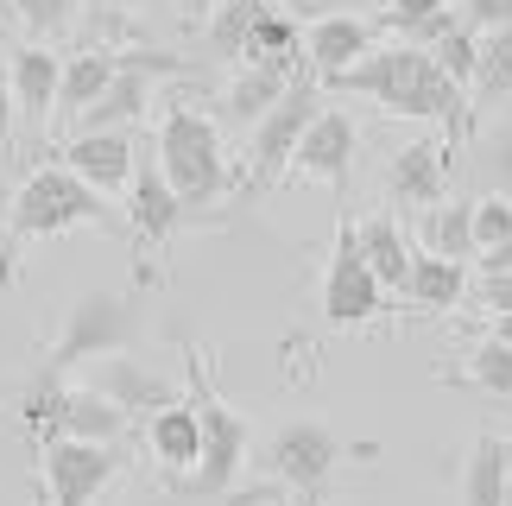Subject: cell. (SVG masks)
Wrapping results in <instances>:
<instances>
[{"instance_id":"cell-1","label":"cell","mask_w":512,"mask_h":506,"mask_svg":"<svg viewBox=\"0 0 512 506\" xmlns=\"http://www.w3.org/2000/svg\"><path fill=\"white\" fill-rule=\"evenodd\" d=\"M329 89L367 95V102H380V114H399V121H437L443 140H462V133L475 127L468 95L449 83L437 70V57L418 51V45H373L361 64L329 76Z\"/></svg>"},{"instance_id":"cell-2","label":"cell","mask_w":512,"mask_h":506,"mask_svg":"<svg viewBox=\"0 0 512 506\" xmlns=\"http://www.w3.org/2000/svg\"><path fill=\"white\" fill-rule=\"evenodd\" d=\"M348 462V443L329 431L323 418H291L279 424L260 450L247 456V469L266 475V488L253 494H234V506H253V500H272V494H329V481H336V469Z\"/></svg>"},{"instance_id":"cell-3","label":"cell","mask_w":512,"mask_h":506,"mask_svg":"<svg viewBox=\"0 0 512 506\" xmlns=\"http://www.w3.org/2000/svg\"><path fill=\"white\" fill-rule=\"evenodd\" d=\"M184 374H190V412H196V431H203V462L190 469V481H177L184 494H203V500H222L234 494V481H241L247 469V456H253V424L234 412V405L215 393V380H209V367L196 348H184Z\"/></svg>"},{"instance_id":"cell-4","label":"cell","mask_w":512,"mask_h":506,"mask_svg":"<svg viewBox=\"0 0 512 506\" xmlns=\"http://www.w3.org/2000/svg\"><path fill=\"white\" fill-rule=\"evenodd\" d=\"M159 178L177 190L184 209H209L228 190V152H222V127L203 108H171L159 121Z\"/></svg>"},{"instance_id":"cell-5","label":"cell","mask_w":512,"mask_h":506,"mask_svg":"<svg viewBox=\"0 0 512 506\" xmlns=\"http://www.w3.org/2000/svg\"><path fill=\"white\" fill-rule=\"evenodd\" d=\"M140 298L133 291H83L64 323H57V336L45 348V374H70V367L83 361H102V355H127L133 342H140Z\"/></svg>"},{"instance_id":"cell-6","label":"cell","mask_w":512,"mask_h":506,"mask_svg":"<svg viewBox=\"0 0 512 506\" xmlns=\"http://www.w3.org/2000/svg\"><path fill=\"white\" fill-rule=\"evenodd\" d=\"M7 222H13V241H51V235H70V228H102L108 203L95 197L76 171L38 165L7 197Z\"/></svg>"},{"instance_id":"cell-7","label":"cell","mask_w":512,"mask_h":506,"mask_svg":"<svg viewBox=\"0 0 512 506\" xmlns=\"http://www.w3.org/2000/svg\"><path fill=\"white\" fill-rule=\"evenodd\" d=\"M317 108H323V95H317V76L310 70H298L285 83V95L272 102L260 121H253V133H247V171H241V190L247 197H260V190H272L291 171V152H298V140H304V127L317 121Z\"/></svg>"},{"instance_id":"cell-8","label":"cell","mask_w":512,"mask_h":506,"mask_svg":"<svg viewBox=\"0 0 512 506\" xmlns=\"http://www.w3.org/2000/svg\"><path fill=\"white\" fill-rule=\"evenodd\" d=\"M114 475H121V450L114 443H83V437H51L38 443V481H45V506H95Z\"/></svg>"},{"instance_id":"cell-9","label":"cell","mask_w":512,"mask_h":506,"mask_svg":"<svg viewBox=\"0 0 512 506\" xmlns=\"http://www.w3.org/2000/svg\"><path fill=\"white\" fill-rule=\"evenodd\" d=\"M380 310H386V291L367 272L361 247H354V216H342L336 222V247H329V266H323V323L329 329H367Z\"/></svg>"},{"instance_id":"cell-10","label":"cell","mask_w":512,"mask_h":506,"mask_svg":"<svg viewBox=\"0 0 512 506\" xmlns=\"http://www.w3.org/2000/svg\"><path fill=\"white\" fill-rule=\"evenodd\" d=\"M354 152H361V127H354V114L348 108H317V121L304 127L298 152H291V178L342 190L354 178Z\"/></svg>"},{"instance_id":"cell-11","label":"cell","mask_w":512,"mask_h":506,"mask_svg":"<svg viewBox=\"0 0 512 506\" xmlns=\"http://www.w3.org/2000/svg\"><path fill=\"white\" fill-rule=\"evenodd\" d=\"M184 222H196V209L177 203V190L159 178V165L140 159V165H133V184H127V228H133V247H140V260L165 253L171 235H177Z\"/></svg>"},{"instance_id":"cell-12","label":"cell","mask_w":512,"mask_h":506,"mask_svg":"<svg viewBox=\"0 0 512 506\" xmlns=\"http://www.w3.org/2000/svg\"><path fill=\"white\" fill-rule=\"evenodd\" d=\"M449 159H456V140H437V133L399 146L386 165V197L399 209H437L449 197Z\"/></svg>"},{"instance_id":"cell-13","label":"cell","mask_w":512,"mask_h":506,"mask_svg":"<svg viewBox=\"0 0 512 506\" xmlns=\"http://www.w3.org/2000/svg\"><path fill=\"white\" fill-rule=\"evenodd\" d=\"M95 393H102L114 412H127V418H152V412H165V405H177L184 393H177V386L159 374V367L152 361H140L127 348V355H102L95 361Z\"/></svg>"},{"instance_id":"cell-14","label":"cell","mask_w":512,"mask_h":506,"mask_svg":"<svg viewBox=\"0 0 512 506\" xmlns=\"http://www.w3.org/2000/svg\"><path fill=\"white\" fill-rule=\"evenodd\" d=\"M57 165L76 171L95 197H114V190L133 184V165H140V152H133V127H114V133H70V146L57 152Z\"/></svg>"},{"instance_id":"cell-15","label":"cell","mask_w":512,"mask_h":506,"mask_svg":"<svg viewBox=\"0 0 512 506\" xmlns=\"http://www.w3.org/2000/svg\"><path fill=\"white\" fill-rule=\"evenodd\" d=\"M57 76H64V57H57L51 45H13L7 51V95H13V114H26L32 127L51 121L57 108Z\"/></svg>"},{"instance_id":"cell-16","label":"cell","mask_w":512,"mask_h":506,"mask_svg":"<svg viewBox=\"0 0 512 506\" xmlns=\"http://www.w3.org/2000/svg\"><path fill=\"white\" fill-rule=\"evenodd\" d=\"M373 51V26L361 13H329V19H310L304 26V70L329 83V76H342L348 64H361Z\"/></svg>"},{"instance_id":"cell-17","label":"cell","mask_w":512,"mask_h":506,"mask_svg":"<svg viewBox=\"0 0 512 506\" xmlns=\"http://www.w3.org/2000/svg\"><path fill=\"white\" fill-rule=\"evenodd\" d=\"M127 412H114V405L95 393V386H64V399H57V418H51V437H83V443H121L127 437ZM45 437V443H51Z\"/></svg>"},{"instance_id":"cell-18","label":"cell","mask_w":512,"mask_h":506,"mask_svg":"<svg viewBox=\"0 0 512 506\" xmlns=\"http://www.w3.org/2000/svg\"><path fill=\"white\" fill-rule=\"evenodd\" d=\"M146 450H152V462H159L171 481L190 475L196 462H203V431H196L190 399H177V405H165V412L146 418Z\"/></svg>"},{"instance_id":"cell-19","label":"cell","mask_w":512,"mask_h":506,"mask_svg":"<svg viewBox=\"0 0 512 506\" xmlns=\"http://www.w3.org/2000/svg\"><path fill=\"white\" fill-rule=\"evenodd\" d=\"M241 64H266V70L298 76V70H304V26H298L285 7H272V0H266L260 19H253V32H247Z\"/></svg>"},{"instance_id":"cell-20","label":"cell","mask_w":512,"mask_h":506,"mask_svg":"<svg viewBox=\"0 0 512 506\" xmlns=\"http://www.w3.org/2000/svg\"><path fill=\"white\" fill-rule=\"evenodd\" d=\"M354 247H361V260L367 272L380 279V291H405V272H411V247L405 241V228L392 222V216H367V222H354Z\"/></svg>"},{"instance_id":"cell-21","label":"cell","mask_w":512,"mask_h":506,"mask_svg":"<svg viewBox=\"0 0 512 506\" xmlns=\"http://www.w3.org/2000/svg\"><path fill=\"white\" fill-rule=\"evenodd\" d=\"M512 475V443L500 431H481L462 456V506H500Z\"/></svg>"},{"instance_id":"cell-22","label":"cell","mask_w":512,"mask_h":506,"mask_svg":"<svg viewBox=\"0 0 512 506\" xmlns=\"http://www.w3.org/2000/svg\"><path fill=\"white\" fill-rule=\"evenodd\" d=\"M108 83H114V51H70V57H64V76H57V108H51V121L76 127V114H83Z\"/></svg>"},{"instance_id":"cell-23","label":"cell","mask_w":512,"mask_h":506,"mask_svg":"<svg viewBox=\"0 0 512 506\" xmlns=\"http://www.w3.org/2000/svg\"><path fill=\"white\" fill-rule=\"evenodd\" d=\"M285 83H291L285 70L241 64V70L228 76V89H222V121H228V127H241V133H253V121H260V114L285 95Z\"/></svg>"},{"instance_id":"cell-24","label":"cell","mask_w":512,"mask_h":506,"mask_svg":"<svg viewBox=\"0 0 512 506\" xmlns=\"http://www.w3.org/2000/svg\"><path fill=\"white\" fill-rule=\"evenodd\" d=\"M468 291V272L462 260H437V253H411V272H405V291L399 298H411L418 310H456Z\"/></svg>"},{"instance_id":"cell-25","label":"cell","mask_w":512,"mask_h":506,"mask_svg":"<svg viewBox=\"0 0 512 506\" xmlns=\"http://www.w3.org/2000/svg\"><path fill=\"white\" fill-rule=\"evenodd\" d=\"M380 26L399 32V45L430 51L449 26H456V7H449V0H386V7H380Z\"/></svg>"},{"instance_id":"cell-26","label":"cell","mask_w":512,"mask_h":506,"mask_svg":"<svg viewBox=\"0 0 512 506\" xmlns=\"http://www.w3.org/2000/svg\"><path fill=\"white\" fill-rule=\"evenodd\" d=\"M418 235H424V253H437V260H475V203L443 197L437 209H424Z\"/></svg>"},{"instance_id":"cell-27","label":"cell","mask_w":512,"mask_h":506,"mask_svg":"<svg viewBox=\"0 0 512 506\" xmlns=\"http://www.w3.org/2000/svg\"><path fill=\"white\" fill-rule=\"evenodd\" d=\"M512 95V26L500 32H481V57H475V83H468V108H487V102H506Z\"/></svg>"},{"instance_id":"cell-28","label":"cell","mask_w":512,"mask_h":506,"mask_svg":"<svg viewBox=\"0 0 512 506\" xmlns=\"http://www.w3.org/2000/svg\"><path fill=\"white\" fill-rule=\"evenodd\" d=\"M260 7H266V0H222V7L209 13V32H203L209 57H228V64H241L247 32H253V19H260Z\"/></svg>"},{"instance_id":"cell-29","label":"cell","mask_w":512,"mask_h":506,"mask_svg":"<svg viewBox=\"0 0 512 506\" xmlns=\"http://www.w3.org/2000/svg\"><path fill=\"white\" fill-rule=\"evenodd\" d=\"M462 386H475V393H487V399H512V348L487 336L475 355H468Z\"/></svg>"},{"instance_id":"cell-30","label":"cell","mask_w":512,"mask_h":506,"mask_svg":"<svg viewBox=\"0 0 512 506\" xmlns=\"http://www.w3.org/2000/svg\"><path fill=\"white\" fill-rule=\"evenodd\" d=\"M64 374H45V367H38V380L26 386V393L13 399V412H19V424H26V437H38L45 443L51 437V418H57V399H64Z\"/></svg>"},{"instance_id":"cell-31","label":"cell","mask_w":512,"mask_h":506,"mask_svg":"<svg viewBox=\"0 0 512 506\" xmlns=\"http://www.w3.org/2000/svg\"><path fill=\"white\" fill-rule=\"evenodd\" d=\"M430 57H437V70L468 95V83H475V57H481V32H468V26H449L437 45H430Z\"/></svg>"},{"instance_id":"cell-32","label":"cell","mask_w":512,"mask_h":506,"mask_svg":"<svg viewBox=\"0 0 512 506\" xmlns=\"http://www.w3.org/2000/svg\"><path fill=\"white\" fill-rule=\"evenodd\" d=\"M76 7L83 0H13V19L26 26L32 45H45V38H64L76 26Z\"/></svg>"},{"instance_id":"cell-33","label":"cell","mask_w":512,"mask_h":506,"mask_svg":"<svg viewBox=\"0 0 512 506\" xmlns=\"http://www.w3.org/2000/svg\"><path fill=\"white\" fill-rule=\"evenodd\" d=\"M475 171L487 178V190H494V197H512V121H500V127L481 133Z\"/></svg>"},{"instance_id":"cell-34","label":"cell","mask_w":512,"mask_h":506,"mask_svg":"<svg viewBox=\"0 0 512 506\" xmlns=\"http://www.w3.org/2000/svg\"><path fill=\"white\" fill-rule=\"evenodd\" d=\"M506 235H512V197H494V190H487L475 203V253H494Z\"/></svg>"},{"instance_id":"cell-35","label":"cell","mask_w":512,"mask_h":506,"mask_svg":"<svg viewBox=\"0 0 512 506\" xmlns=\"http://www.w3.org/2000/svg\"><path fill=\"white\" fill-rule=\"evenodd\" d=\"M449 7H456V26H468V32L512 26V0H449Z\"/></svg>"},{"instance_id":"cell-36","label":"cell","mask_w":512,"mask_h":506,"mask_svg":"<svg viewBox=\"0 0 512 506\" xmlns=\"http://www.w3.org/2000/svg\"><path fill=\"white\" fill-rule=\"evenodd\" d=\"M13 279H19V241L7 222V190H0V291H13Z\"/></svg>"},{"instance_id":"cell-37","label":"cell","mask_w":512,"mask_h":506,"mask_svg":"<svg viewBox=\"0 0 512 506\" xmlns=\"http://www.w3.org/2000/svg\"><path fill=\"white\" fill-rule=\"evenodd\" d=\"M481 310H494V317H506L512 310V272H481Z\"/></svg>"},{"instance_id":"cell-38","label":"cell","mask_w":512,"mask_h":506,"mask_svg":"<svg viewBox=\"0 0 512 506\" xmlns=\"http://www.w3.org/2000/svg\"><path fill=\"white\" fill-rule=\"evenodd\" d=\"M272 7H285L291 19H329V13H348L354 0H272Z\"/></svg>"},{"instance_id":"cell-39","label":"cell","mask_w":512,"mask_h":506,"mask_svg":"<svg viewBox=\"0 0 512 506\" xmlns=\"http://www.w3.org/2000/svg\"><path fill=\"white\" fill-rule=\"evenodd\" d=\"M481 272H512V235H506L494 253H481Z\"/></svg>"},{"instance_id":"cell-40","label":"cell","mask_w":512,"mask_h":506,"mask_svg":"<svg viewBox=\"0 0 512 506\" xmlns=\"http://www.w3.org/2000/svg\"><path fill=\"white\" fill-rule=\"evenodd\" d=\"M13 140V95H7V83H0V146Z\"/></svg>"},{"instance_id":"cell-41","label":"cell","mask_w":512,"mask_h":506,"mask_svg":"<svg viewBox=\"0 0 512 506\" xmlns=\"http://www.w3.org/2000/svg\"><path fill=\"white\" fill-rule=\"evenodd\" d=\"M89 7H95V13H133L140 0H89Z\"/></svg>"},{"instance_id":"cell-42","label":"cell","mask_w":512,"mask_h":506,"mask_svg":"<svg viewBox=\"0 0 512 506\" xmlns=\"http://www.w3.org/2000/svg\"><path fill=\"white\" fill-rule=\"evenodd\" d=\"M494 342H506V348H512V310H506V317H494Z\"/></svg>"},{"instance_id":"cell-43","label":"cell","mask_w":512,"mask_h":506,"mask_svg":"<svg viewBox=\"0 0 512 506\" xmlns=\"http://www.w3.org/2000/svg\"><path fill=\"white\" fill-rule=\"evenodd\" d=\"M291 506H323V494H298V500H291Z\"/></svg>"},{"instance_id":"cell-44","label":"cell","mask_w":512,"mask_h":506,"mask_svg":"<svg viewBox=\"0 0 512 506\" xmlns=\"http://www.w3.org/2000/svg\"><path fill=\"white\" fill-rule=\"evenodd\" d=\"M0 83H7V51H0Z\"/></svg>"},{"instance_id":"cell-45","label":"cell","mask_w":512,"mask_h":506,"mask_svg":"<svg viewBox=\"0 0 512 506\" xmlns=\"http://www.w3.org/2000/svg\"><path fill=\"white\" fill-rule=\"evenodd\" d=\"M500 506H512V475H506V500H500Z\"/></svg>"},{"instance_id":"cell-46","label":"cell","mask_w":512,"mask_h":506,"mask_svg":"<svg viewBox=\"0 0 512 506\" xmlns=\"http://www.w3.org/2000/svg\"><path fill=\"white\" fill-rule=\"evenodd\" d=\"M184 7H203V0H184Z\"/></svg>"}]
</instances>
